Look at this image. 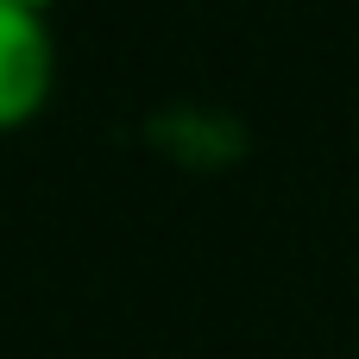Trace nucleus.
<instances>
[{
    "mask_svg": "<svg viewBox=\"0 0 359 359\" xmlns=\"http://www.w3.org/2000/svg\"><path fill=\"white\" fill-rule=\"evenodd\" d=\"M19 6H32V13H50V6H57V0H19Z\"/></svg>",
    "mask_w": 359,
    "mask_h": 359,
    "instance_id": "obj_2",
    "label": "nucleus"
},
{
    "mask_svg": "<svg viewBox=\"0 0 359 359\" xmlns=\"http://www.w3.org/2000/svg\"><path fill=\"white\" fill-rule=\"evenodd\" d=\"M57 82V38L50 13L0 0V133H19L44 114Z\"/></svg>",
    "mask_w": 359,
    "mask_h": 359,
    "instance_id": "obj_1",
    "label": "nucleus"
}]
</instances>
